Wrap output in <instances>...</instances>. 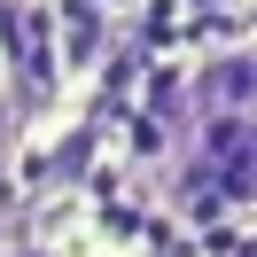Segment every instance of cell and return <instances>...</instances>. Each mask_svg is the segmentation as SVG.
<instances>
[]
</instances>
